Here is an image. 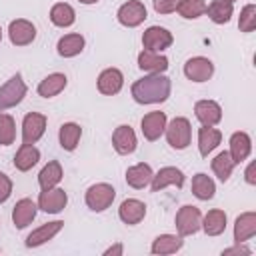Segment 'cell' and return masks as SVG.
<instances>
[{"mask_svg":"<svg viewBox=\"0 0 256 256\" xmlns=\"http://www.w3.org/2000/svg\"><path fill=\"white\" fill-rule=\"evenodd\" d=\"M234 160H232V156L228 154V152H220L214 160H212V172L218 176V180H222V182H226L228 178H230V174H232V170H234Z\"/></svg>","mask_w":256,"mask_h":256,"instance_id":"cell-35","label":"cell"},{"mask_svg":"<svg viewBox=\"0 0 256 256\" xmlns=\"http://www.w3.org/2000/svg\"><path fill=\"white\" fill-rule=\"evenodd\" d=\"M228 2H232V4H234V2H236V0H228Z\"/></svg>","mask_w":256,"mask_h":256,"instance_id":"cell-46","label":"cell"},{"mask_svg":"<svg viewBox=\"0 0 256 256\" xmlns=\"http://www.w3.org/2000/svg\"><path fill=\"white\" fill-rule=\"evenodd\" d=\"M16 138V124L10 114L0 112V146H10Z\"/></svg>","mask_w":256,"mask_h":256,"instance_id":"cell-37","label":"cell"},{"mask_svg":"<svg viewBox=\"0 0 256 256\" xmlns=\"http://www.w3.org/2000/svg\"><path fill=\"white\" fill-rule=\"evenodd\" d=\"M8 36H10V42L14 46H28L36 38V26L24 18L12 20L8 26Z\"/></svg>","mask_w":256,"mask_h":256,"instance_id":"cell-12","label":"cell"},{"mask_svg":"<svg viewBox=\"0 0 256 256\" xmlns=\"http://www.w3.org/2000/svg\"><path fill=\"white\" fill-rule=\"evenodd\" d=\"M204 14H208V18L214 24H226V22H230V18L234 14V4L228 0H214V2L206 4Z\"/></svg>","mask_w":256,"mask_h":256,"instance_id":"cell-26","label":"cell"},{"mask_svg":"<svg viewBox=\"0 0 256 256\" xmlns=\"http://www.w3.org/2000/svg\"><path fill=\"white\" fill-rule=\"evenodd\" d=\"M252 152V140L246 132H234L230 136V156L234 160V164H240L244 162Z\"/></svg>","mask_w":256,"mask_h":256,"instance_id":"cell-22","label":"cell"},{"mask_svg":"<svg viewBox=\"0 0 256 256\" xmlns=\"http://www.w3.org/2000/svg\"><path fill=\"white\" fill-rule=\"evenodd\" d=\"M122 252H124V246L118 242V244H114V246L106 248V250H104V256H120Z\"/></svg>","mask_w":256,"mask_h":256,"instance_id":"cell-43","label":"cell"},{"mask_svg":"<svg viewBox=\"0 0 256 256\" xmlns=\"http://www.w3.org/2000/svg\"><path fill=\"white\" fill-rule=\"evenodd\" d=\"M222 140V132L218 128H212V126H202L198 130V150L200 154L206 158Z\"/></svg>","mask_w":256,"mask_h":256,"instance_id":"cell-30","label":"cell"},{"mask_svg":"<svg viewBox=\"0 0 256 256\" xmlns=\"http://www.w3.org/2000/svg\"><path fill=\"white\" fill-rule=\"evenodd\" d=\"M208 236H220L226 230V212L224 210H208L206 216L202 218V226H200Z\"/></svg>","mask_w":256,"mask_h":256,"instance_id":"cell-28","label":"cell"},{"mask_svg":"<svg viewBox=\"0 0 256 256\" xmlns=\"http://www.w3.org/2000/svg\"><path fill=\"white\" fill-rule=\"evenodd\" d=\"M172 82L164 74H150L136 80L130 88L132 98L138 104H160L170 96Z\"/></svg>","mask_w":256,"mask_h":256,"instance_id":"cell-1","label":"cell"},{"mask_svg":"<svg viewBox=\"0 0 256 256\" xmlns=\"http://www.w3.org/2000/svg\"><path fill=\"white\" fill-rule=\"evenodd\" d=\"M230 254H252V250L246 248V246H242V244H236V246H232V248L222 250V256H230Z\"/></svg>","mask_w":256,"mask_h":256,"instance_id":"cell-41","label":"cell"},{"mask_svg":"<svg viewBox=\"0 0 256 256\" xmlns=\"http://www.w3.org/2000/svg\"><path fill=\"white\" fill-rule=\"evenodd\" d=\"M166 132V140L174 150H184L190 144L192 138V128H190V120L184 116H176L170 120V124H166L164 128Z\"/></svg>","mask_w":256,"mask_h":256,"instance_id":"cell-3","label":"cell"},{"mask_svg":"<svg viewBox=\"0 0 256 256\" xmlns=\"http://www.w3.org/2000/svg\"><path fill=\"white\" fill-rule=\"evenodd\" d=\"M78 2H82V4H96L98 0H78Z\"/></svg>","mask_w":256,"mask_h":256,"instance_id":"cell-44","label":"cell"},{"mask_svg":"<svg viewBox=\"0 0 256 256\" xmlns=\"http://www.w3.org/2000/svg\"><path fill=\"white\" fill-rule=\"evenodd\" d=\"M40 160V150L34 144H22L14 156V168L20 172H28Z\"/></svg>","mask_w":256,"mask_h":256,"instance_id":"cell-25","label":"cell"},{"mask_svg":"<svg viewBox=\"0 0 256 256\" xmlns=\"http://www.w3.org/2000/svg\"><path fill=\"white\" fill-rule=\"evenodd\" d=\"M176 10H178V14L182 18L194 20V18H198V16H202L206 12V2L204 0H180Z\"/></svg>","mask_w":256,"mask_h":256,"instance_id":"cell-36","label":"cell"},{"mask_svg":"<svg viewBox=\"0 0 256 256\" xmlns=\"http://www.w3.org/2000/svg\"><path fill=\"white\" fill-rule=\"evenodd\" d=\"M116 18L122 26L126 28H136L140 26L144 20H146V6L140 2V0H128L124 2L118 12H116Z\"/></svg>","mask_w":256,"mask_h":256,"instance_id":"cell-7","label":"cell"},{"mask_svg":"<svg viewBox=\"0 0 256 256\" xmlns=\"http://www.w3.org/2000/svg\"><path fill=\"white\" fill-rule=\"evenodd\" d=\"M166 186H176V188H182L184 186V172L176 166H164L160 168L152 180H150V188L152 192H160L162 188Z\"/></svg>","mask_w":256,"mask_h":256,"instance_id":"cell-11","label":"cell"},{"mask_svg":"<svg viewBox=\"0 0 256 256\" xmlns=\"http://www.w3.org/2000/svg\"><path fill=\"white\" fill-rule=\"evenodd\" d=\"M152 176H154V172H152L150 164H144V162H138L126 170V182H128V186H132L136 190L146 188L150 184Z\"/></svg>","mask_w":256,"mask_h":256,"instance_id":"cell-23","label":"cell"},{"mask_svg":"<svg viewBox=\"0 0 256 256\" xmlns=\"http://www.w3.org/2000/svg\"><path fill=\"white\" fill-rule=\"evenodd\" d=\"M46 132V116L40 112H28L22 120V144H36Z\"/></svg>","mask_w":256,"mask_h":256,"instance_id":"cell-6","label":"cell"},{"mask_svg":"<svg viewBox=\"0 0 256 256\" xmlns=\"http://www.w3.org/2000/svg\"><path fill=\"white\" fill-rule=\"evenodd\" d=\"M182 236L178 234H160L154 238L152 242V254H160V256H166V254H174L182 248Z\"/></svg>","mask_w":256,"mask_h":256,"instance_id":"cell-29","label":"cell"},{"mask_svg":"<svg viewBox=\"0 0 256 256\" xmlns=\"http://www.w3.org/2000/svg\"><path fill=\"white\" fill-rule=\"evenodd\" d=\"M216 192V184L214 180L204 174V172H198L194 178H192V194L198 198V200H210Z\"/></svg>","mask_w":256,"mask_h":256,"instance_id":"cell-34","label":"cell"},{"mask_svg":"<svg viewBox=\"0 0 256 256\" xmlns=\"http://www.w3.org/2000/svg\"><path fill=\"white\" fill-rule=\"evenodd\" d=\"M74 20H76V12L66 2H58L50 8V22L58 28H68L74 24Z\"/></svg>","mask_w":256,"mask_h":256,"instance_id":"cell-31","label":"cell"},{"mask_svg":"<svg viewBox=\"0 0 256 256\" xmlns=\"http://www.w3.org/2000/svg\"><path fill=\"white\" fill-rule=\"evenodd\" d=\"M166 124H168V122H166V114L160 112V110L148 112V114L142 118V122H140V126H142V134H144V138L150 140V142L158 140V138L164 134Z\"/></svg>","mask_w":256,"mask_h":256,"instance_id":"cell-15","label":"cell"},{"mask_svg":"<svg viewBox=\"0 0 256 256\" xmlns=\"http://www.w3.org/2000/svg\"><path fill=\"white\" fill-rule=\"evenodd\" d=\"M60 180H62V166H60V162H56V160H50V162L40 170V174H38V184H40L42 190H48V188L58 186Z\"/></svg>","mask_w":256,"mask_h":256,"instance_id":"cell-33","label":"cell"},{"mask_svg":"<svg viewBox=\"0 0 256 256\" xmlns=\"http://www.w3.org/2000/svg\"><path fill=\"white\" fill-rule=\"evenodd\" d=\"M254 172H256V162H250L248 164V168H246V172H244V178H246V182L248 184H256V176H254Z\"/></svg>","mask_w":256,"mask_h":256,"instance_id":"cell-42","label":"cell"},{"mask_svg":"<svg viewBox=\"0 0 256 256\" xmlns=\"http://www.w3.org/2000/svg\"><path fill=\"white\" fill-rule=\"evenodd\" d=\"M238 28L242 32H252L256 28V6L254 4H246L240 12V20H238Z\"/></svg>","mask_w":256,"mask_h":256,"instance_id":"cell-38","label":"cell"},{"mask_svg":"<svg viewBox=\"0 0 256 256\" xmlns=\"http://www.w3.org/2000/svg\"><path fill=\"white\" fill-rule=\"evenodd\" d=\"M98 92L104 96H114L122 90L124 86V74L118 68H106L98 76Z\"/></svg>","mask_w":256,"mask_h":256,"instance_id":"cell-14","label":"cell"},{"mask_svg":"<svg viewBox=\"0 0 256 256\" xmlns=\"http://www.w3.org/2000/svg\"><path fill=\"white\" fill-rule=\"evenodd\" d=\"M138 68L150 74H162L168 70V58L162 56L160 52H152V50H142L138 54Z\"/></svg>","mask_w":256,"mask_h":256,"instance_id":"cell-19","label":"cell"},{"mask_svg":"<svg viewBox=\"0 0 256 256\" xmlns=\"http://www.w3.org/2000/svg\"><path fill=\"white\" fill-rule=\"evenodd\" d=\"M180 0H154V10L158 14H170L176 10Z\"/></svg>","mask_w":256,"mask_h":256,"instance_id":"cell-40","label":"cell"},{"mask_svg":"<svg viewBox=\"0 0 256 256\" xmlns=\"http://www.w3.org/2000/svg\"><path fill=\"white\" fill-rule=\"evenodd\" d=\"M256 234V212H244L234 222V242L244 244Z\"/></svg>","mask_w":256,"mask_h":256,"instance_id":"cell-21","label":"cell"},{"mask_svg":"<svg viewBox=\"0 0 256 256\" xmlns=\"http://www.w3.org/2000/svg\"><path fill=\"white\" fill-rule=\"evenodd\" d=\"M64 228V222L62 220H54V222H46V224H42L40 228H36V230H32L28 236H26V246L28 248H36V246H42V244H46L48 240H52L60 230Z\"/></svg>","mask_w":256,"mask_h":256,"instance_id":"cell-17","label":"cell"},{"mask_svg":"<svg viewBox=\"0 0 256 256\" xmlns=\"http://www.w3.org/2000/svg\"><path fill=\"white\" fill-rule=\"evenodd\" d=\"M0 42H2V30H0Z\"/></svg>","mask_w":256,"mask_h":256,"instance_id":"cell-45","label":"cell"},{"mask_svg":"<svg viewBox=\"0 0 256 256\" xmlns=\"http://www.w3.org/2000/svg\"><path fill=\"white\" fill-rule=\"evenodd\" d=\"M174 38H172V32L162 28V26H150L144 30L142 34V44H144V50H152V52H162L166 50L168 46H172Z\"/></svg>","mask_w":256,"mask_h":256,"instance_id":"cell-8","label":"cell"},{"mask_svg":"<svg viewBox=\"0 0 256 256\" xmlns=\"http://www.w3.org/2000/svg\"><path fill=\"white\" fill-rule=\"evenodd\" d=\"M10 194H12V180L4 172H0V204H4L10 198Z\"/></svg>","mask_w":256,"mask_h":256,"instance_id":"cell-39","label":"cell"},{"mask_svg":"<svg viewBox=\"0 0 256 256\" xmlns=\"http://www.w3.org/2000/svg\"><path fill=\"white\" fill-rule=\"evenodd\" d=\"M36 212H38V204L32 202L30 198H22L16 202L14 210H12V222L16 228H26L34 218H36Z\"/></svg>","mask_w":256,"mask_h":256,"instance_id":"cell-20","label":"cell"},{"mask_svg":"<svg viewBox=\"0 0 256 256\" xmlns=\"http://www.w3.org/2000/svg\"><path fill=\"white\" fill-rule=\"evenodd\" d=\"M136 144H138L136 134H134V130H132L128 124H120V126L112 132V146H114V150H116L118 154H122V156L132 154V152L136 150Z\"/></svg>","mask_w":256,"mask_h":256,"instance_id":"cell-13","label":"cell"},{"mask_svg":"<svg viewBox=\"0 0 256 256\" xmlns=\"http://www.w3.org/2000/svg\"><path fill=\"white\" fill-rule=\"evenodd\" d=\"M68 204V194L62 190V188H48V190H42L40 196H38V208L42 212H48V214H58L66 208Z\"/></svg>","mask_w":256,"mask_h":256,"instance_id":"cell-9","label":"cell"},{"mask_svg":"<svg viewBox=\"0 0 256 256\" xmlns=\"http://www.w3.org/2000/svg\"><path fill=\"white\" fill-rule=\"evenodd\" d=\"M194 114L202 126H216L222 120V108L214 100H198L194 104Z\"/></svg>","mask_w":256,"mask_h":256,"instance_id":"cell-18","label":"cell"},{"mask_svg":"<svg viewBox=\"0 0 256 256\" xmlns=\"http://www.w3.org/2000/svg\"><path fill=\"white\" fill-rule=\"evenodd\" d=\"M84 36L82 34H66L58 40L56 44V52L62 56V58H72V56H78L82 50H84Z\"/></svg>","mask_w":256,"mask_h":256,"instance_id":"cell-27","label":"cell"},{"mask_svg":"<svg viewBox=\"0 0 256 256\" xmlns=\"http://www.w3.org/2000/svg\"><path fill=\"white\" fill-rule=\"evenodd\" d=\"M80 136H82V128L76 124V122H66L60 126V132H58V140H60V146L68 152L76 150L78 142H80Z\"/></svg>","mask_w":256,"mask_h":256,"instance_id":"cell-32","label":"cell"},{"mask_svg":"<svg viewBox=\"0 0 256 256\" xmlns=\"http://www.w3.org/2000/svg\"><path fill=\"white\" fill-rule=\"evenodd\" d=\"M144 216H146V204L136 198H126L118 208V218L128 226L142 222Z\"/></svg>","mask_w":256,"mask_h":256,"instance_id":"cell-16","label":"cell"},{"mask_svg":"<svg viewBox=\"0 0 256 256\" xmlns=\"http://www.w3.org/2000/svg\"><path fill=\"white\" fill-rule=\"evenodd\" d=\"M174 224H176V230H178V234H180L182 238H184V236H192V234H196V232L200 230V226H202V214H200V210H198L196 206L186 204V206H182V208L176 212Z\"/></svg>","mask_w":256,"mask_h":256,"instance_id":"cell-5","label":"cell"},{"mask_svg":"<svg viewBox=\"0 0 256 256\" xmlns=\"http://www.w3.org/2000/svg\"><path fill=\"white\" fill-rule=\"evenodd\" d=\"M26 90H28V86H26V82L22 80V74L16 72L8 82H4V84L0 86V112L18 106V104L24 100Z\"/></svg>","mask_w":256,"mask_h":256,"instance_id":"cell-2","label":"cell"},{"mask_svg":"<svg viewBox=\"0 0 256 256\" xmlns=\"http://www.w3.org/2000/svg\"><path fill=\"white\" fill-rule=\"evenodd\" d=\"M116 198V190L114 186L106 184V182H98V184H92L88 190H86V206L92 210V212H104L106 208L112 206Z\"/></svg>","mask_w":256,"mask_h":256,"instance_id":"cell-4","label":"cell"},{"mask_svg":"<svg viewBox=\"0 0 256 256\" xmlns=\"http://www.w3.org/2000/svg\"><path fill=\"white\" fill-rule=\"evenodd\" d=\"M66 84H68V78L64 74H60V72H54V74H48L44 80H40L36 90H38V94L42 98H52V96L60 94L66 88Z\"/></svg>","mask_w":256,"mask_h":256,"instance_id":"cell-24","label":"cell"},{"mask_svg":"<svg viewBox=\"0 0 256 256\" xmlns=\"http://www.w3.org/2000/svg\"><path fill=\"white\" fill-rule=\"evenodd\" d=\"M212 74H214V64L204 56H194L184 64V76L192 82H206L212 78Z\"/></svg>","mask_w":256,"mask_h":256,"instance_id":"cell-10","label":"cell"}]
</instances>
